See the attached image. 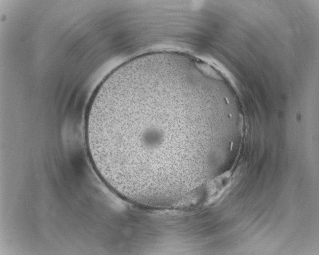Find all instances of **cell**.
I'll return each instance as SVG.
<instances>
[{"label":"cell","instance_id":"6da1fadb","mask_svg":"<svg viewBox=\"0 0 319 255\" xmlns=\"http://www.w3.org/2000/svg\"><path fill=\"white\" fill-rule=\"evenodd\" d=\"M190 99L164 83L126 84L90 101L86 144L95 169L113 184L150 192L175 189L196 170L184 132Z\"/></svg>","mask_w":319,"mask_h":255}]
</instances>
